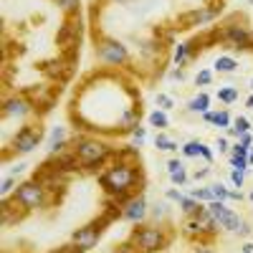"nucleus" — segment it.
Returning <instances> with one entry per match:
<instances>
[{
  "instance_id": "39",
  "label": "nucleus",
  "mask_w": 253,
  "mask_h": 253,
  "mask_svg": "<svg viewBox=\"0 0 253 253\" xmlns=\"http://www.w3.org/2000/svg\"><path fill=\"white\" fill-rule=\"evenodd\" d=\"M170 177H172L175 185H185V182H187V172H185V170H180V172H175V175H170Z\"/></svg>"
},
{
  "instance_id": "7",
  "label": "nucleus",
  "mask_w": 253,
  "mask_h": 253,
  "mask_svg": "<svg viewBox=\"0 0 253 253\" xmlns=\"http://www.w3.org/2000/svg\"><path fill=\"white\" fill-rule=\"evenodd\" d=\"M218 38L223 41L228 48H248L253 43V33L246 26H225L218 33Z\"/></svg>"
},
{
  "instance_id": "6",
  "label": "nucleus",
  "mask_w": 253,
  "mask_h": 253,
  "mask_svg": "<svg viewBox=\"0 0 253 253\" xmlns=\"http://www.w3.org/2000/svg\"><path fill=\"white\" fill-rule=\"evenodd\" d=\"M99 58L112 63V66H122V63L129 61V53H126V46L119 43L114 38H101L99 41Z\"/></svg>"
},
{
  "instance_id": "52",
  "label": "nucleus",
  "mask_w": 253,
  "mask_h": 253,
  "mask_svg": "<svg viewBox=\"0 0 253 253\" xmlns=\"http://www.w3.org/2000/svg\"><path fill=\"white\" fill-rule=\"evenodd\" d=\"M248 200H251V203H253V193H251V195H248Z\"/></svg>"
},
{
  "instance_id": "8",
  "label": "nucleus",
  "mask_w": 253,
  "mask_h": 253,
  "mask_svg": "<svg viewBox=\"0 0 253 253\" xmlns=\"http://www.w3.org/2000/svg\"><path fill=\"white\" fill-rule=\"evenodd\" d=\"M104 223H109V220L104 218V220L91 223V225H86V228H79L76 233L71 236V243H74L76 248H81V251H91V248H96L99 236H101V225H104Z\"/></svg>"
},
{
  "instance_id": "43",
  "label": "nucleus",
  "mask_w": 253,
  "mask_h": 253,
  "mask_svg": "<svg viewBox=\"0 0 253 253\" xmlns=\"http://www.w3.org/2000/svg\"><path fill=\"white\" fill-rule=\"evenodd\" d=\"M215 147H218V150H220V152H228V139H225V137H218V142H215Z\"/></svg>"
},
{
  "instance_id": "36",
  "label": "nucleus",
  "mask_w": 253,
  "mask_h": 253,
  "mask_svg": "<svg viewBox=\"0 0 253 253\" xmlns=\"http://www.w3.org/2000/svg\"><path fill=\"white\" fill-rule=\"evenodd\" d=\"M132 139H134V147H142V142H144V126H137V129L132 132Z\"/></svg>"
},
{
  "instance_id": "50",
  "label": "nucleus",
  "mask_w": 253,
  "mask_h": 253,
  "mask_svg": "<svg viewBox=\"0 0 253 253\" xmlns=\"http://www.w3.org/2000/svg\"><path fill=\"white\" fill-rule=\"evenodd\" d=\"M248 165H253V144H251V150H248Z\"/></svg>"
},
{
  "instance_id": "28",
  "label": "nucleus",
  "mask_w": 253,
  "mask_h": 253,
  "mask_svg": "<svg viewBox=\"0 0 253 253\" xmlns=\"http://www.w3.org/2000/svg\"><path fill=\"white\" fill-rule=\"evenodd\" d=\"M53 3H56L61 10H66V13H76V10H79V0H53Z\"/></svg>"
},
{
  "instance_id": "31",
  "label": "nucleus",
  "mask_w": 253,
  "mask_h": 253,
  "mask_svg": "<svg viewBox=\"0 0 253 253\" xmlns=\"http://www.w3.org/2000/svg\"><path fill=\"white\" fill-rule=\"evenodd\" d=\"M230 167H233V170H248V157H233L230 155Z\"/></svg>"
},
{
  "instance_id": "44",
  "label": "nucleus",
  "mask_w": 253,
  "mask_h": 253,
  "mask_svg": "<svg viewBox=\"0 0 253 253\" xmlns=\"http://www.w3.org/2000/svg\"><path fill=\"white\" fill-rule=\"evenodd\" d=\"M241 144H246V147H251L253 144V137H251V132H246V134H241V139H238Z\"/></svg>"
},
{
  "instance_id": "13",
  "label": "nucleus",
  "mask_w": 253,
  "mask_h": 253,
  "mask_svg": "<svg viewBox=\"0 0 253 253\" xmlns=\"http://www.w3.org/2000/svg\"><path fill=\"white\" fill-rule=\"evenodd\" d=\"M215 18V10H210V8H203V10H193V13H187L185 20H190L193 26H203V23H210V20Z\"/></svg>"
},
{
  "instance_id": "11",
  "label": "nucleus",
  "mask_w": 253,
  "mask_h": 253,
  "mask_svg": "<svg viewBox=\"0 0 253 253\" xmlns=\"http://www.w3.org/2000/svg\"><path fill=\"white\" fill-rule=\"evenodd\" d=\"M31 109H33V101L28 96H10L5 99V107H3L5 117H26L31 114Z\"/></svg>"
},
{
  "instance_id": "41",
  "label": "nucleus",
  "mask_w": 253,
  "mask_h": 253,
  "mask_svg": "<svg viewBox=\"0 0 253 253\" xmlns=\"http://www.w3.org/2000/svg\"><path fill=\"white\" fill-rule=\"evenodd\" d=\"M170 79H172V81H182V79H185V71L177 66V69H172V71H170Z\"/></svg>"
},
{
  "instance_id": "17",
  "label": "nucleus",
  "mask_w": 253,
  "mask_h": 253,
  "mask_svg": "<svg viewBox=\"0 0 253 253\" xmlns=\"http://www.w3.org/2000/svg\"><path fill=\"white\" fill-rule=\"evenodd\" d=\"M190 56H193V43H177V48H175V53H172L175 66H182Z\"/></svg>"
},
{
  "instance_id": "3",
  "label": "nucleus",
  "mask_w": 253,
  "mask_h": 253,
  "mask_svg": "<svg viewBox=\"0 0 253 253\" xmlns=\"http://www.w3.org/2000/svg\"><path fill=\"white\" fill-rule=\"evenodd\" d=\"M15 200L23 205L26 210H36V208H43L46 205V190L38 180H28V182H20L15 190Z\"/></svg>"
},
{
  "instance_id": "21",
  "label": "nucleus",
  "mask_w": 253,
  "mask_h": 253,
  "mask_svg": "<svg viewBox=\"0 0 253 253\" xmlns=\"http://www.w3.org/2000/svg\"><path fill=\"white\" fill-rule=\"evenodd\" d=\"M150 124L155 126V129H167V126H170V119H167V114L162 109H155L150 114Z\"/></svg>"
},
{
  "instance_id": "22",
  "label": "nucleus",
  "mask_w": 253,
  "mask_h": 253,
  "mask_svg": "<svg viewBox=\"0 0 253 253\" xmlns=\"http://www.w3.org/2000/svg\"><path fill=\"white\" fill-rule=\"evenodd\" d=\"M248 129H251V122H248L246 117H238V119L233 122V126H230L228 132H230V137H238V139H241V134H246Z\"/></svg>"
},
{
  "instance_id": "2",
  "label": "nucleus",
  "mask_w": 253,
  "mask_h": 253,
  "mask_svg": "<svg viewBox=\"0 0 253 253\" xmlns=\"http://www.w3.org/2000/svg\"><path fill=\"white\" fill-rule=\"evenodd\" d=\"M132 241H134V248H139L142 253H155V251H162L167 246V236L157 225H147V228L134 230Z\"/></svg>"
},
{
  "instance_id": "26",
  "label": "nucleus",
  "mask_w": 253,
  "mask_h": 253,
  "mask_svg": "<svg viewBox=\"0 0 253 253\" xmlns=\"http://www.w3.org/2000/svg\"><path fill=\"white\" fill-rule=\"evenodd\" d=\"M182 155H185V157H198V155H203V142H187V144L182 147Z\"/></svg>"
},
{
  "instance_id": "30",
  "label": "nucleus",
  "mask_w": 253,
  "mask_h": 253,
  "mask_svg": "<svg viewBox=\"0 0 253 253\" xmlns=\"http://www.w3.org/2000/svg\"><path fill=\"white\" fill-rule=\"evenodd\" d=\"M63 137H66V129H63V126H53V132H51V150L56 144L63 142Z\"/></svg>"
},
{
  "instance_id": "49",
  "label": "nucleus",
  "mask_w": 253,
  "mask_h": 253,
  "mask_svg": "<svg viewBox=\"0 0 253 253\" xmlns=\"http://www.w3.org/2000/svg\"><path fill=\"white\" fill-rule=\"evenodd\" d=\"M241 253H253V243H243V248H241Z\"/></svg>"
},
{
  "instance_id": "14",
  "label": "nucleus",
  "mask_w": 253,
  "mask_h": 253,
  "mask_svg": "<svg viewBox=\"0 0 253 253\" xmlns=\"http://www.w3.org/2000/svg\"><path fill=\"white\" fill-rule=\"evenodd\" d=\"M119 126H122V129L134 132L137 126H139V109H126V112H124V117L119 119Z\"/></svg>"
},
{
  "instance_id": "40",
  "label": "nucleus",
  "mask_w": 253,
  "mask_h": 253,
  "mask_svg": "<svg viewBox=\"0 0 253 253\" xmlns=\"http://www.w3.org/2000/svg\"><path fill=\"white\" fill-rule=\"evenodd\" d=\"M167 200H175V203H182L185 195L180 193V190H167Z\"/></svg>"
},
{
  "instance_id": "54",
  "label": "nucleus",
  "mask_w": 253,
  "mask_h": 253,
  "mask_svg": "<svg viewBox=\"0 0 253 253\" xmlns=\"http://www.w3.org/2000/svg\"><path fill=\"white\" fill-rule=\"evenodd\" d=\"M251 5H253V0H251Z\"/></svg>"
},
{
  "instance_id": "33",
  "label": "nucleus",
  "mask_w": 253,
  "mask_h": 253,
  "mask_svg": "<svg viewBox=\"0 0 253 253\" xmlns=\"http://www.w3.org/2000/svg\"><path fill=\"white\" fill-rule=\"evenodd\" d=\"M150 213H152L155 218H165V215H167V203H155Z\"/></svg>"
},
{
  "instance_id": "51",
  "label": "nucleus",
  "mask_w": 253,
  "mask_h": 253,
  "mask_svg": "<svg viewBox=\"0 0 253 253\" xmlns=\"http://www.w3.org/2000/svg\"><path fill=\"white\" fill-rule=\"evenodd\" d=\"M246 107H248V109H253V96H248V101H246Z\"/></svg>"
},
{
  "instance_id": "5",
  "label": "nucleus",
  "mask_w": 253,
  "mask_h": 253,
  "mask_svg": "<svg viewBox=\"0 0 253 253\" xmlns=\"http://www.w3.org/2000/svg\"><path fill=\"white\" fill-rule=\"evenodd\" d=\"M208 213L215 218L218 228H225V230H230V233H236L238 225L243 223V220L233 213V210L225 208V203H223V200H210V203H208Z\"/></svg>"
},
{
  "instance_id": "47",
  "label": "nucleus",
  "mask_w": 253,
  "mask_h": 253,
  "mask_svg": "<svg viewBox=\"0 0 253 253\" xmlns=\"http://www.w3.org/2000/svg\"><path fill=\"white\" fill-rule=\"evenodd\" d=\"M230 200H243V193H241V190H230Z\"/></svg>"
},
{
  "instance_id": "37",
  "label": "nucleus",
  "mask_w": 253,
  "mask_h": 253,
  "mask_svg": "<svg viewBox=\"0 0 253 253\" xmlns=\"http://www.w3.org/2000/svg\"><path fill=\"white\" fill-rule=\"evenodd\" d=\"M13 185H15V175L5 177V180H3V187H0V193H3V195H8L10 190H13Z\"/></svg>"
},
{
  "instance_id": "16",
  "label": "nucleus",
  "mask_w": 253,
  "mask_h": 253,
  "mask_svg": "<svg viewBox=\"0 0 253 253\" xmlns=\"http://www.w3.org/2000/svg\"><path fill=\"white\" fill-rule=\"evenodd\" d=\"M208 107H210V96H208V94H198L195 99H190V101H187V109H190V112H195V114H198V112L205 114Z\"/></svg>"
},
{
  "instance_id": "53",
  "label": "nucleus",
  "mask_w": 253,
  "mask_h": 253,
  "mask_svg": "<svg viewBox=\"0 0 253 253\" xmlns=\"http://www.w3.org/2000/svg\"><path fill=\"white\" fill-rule=\"evenodd\" d=\"M251 89H253V79H251Z\"/></svg>"
},
{
  "instance_id": "32",
  "label": "nucleus",
  "mask_w": 253,
  "mask_h": 253,
  "mask_svg": "<svg viewBox=\"0 0 253 253\" xmlns=\"http://www.w3.org/2000/svg\"><path fill=\"white\" fill-rule=\"evenodd\" d=\"M230 180H233L236 187H243V182H246V172H243V170H230Z\"/></svg>"
},
{
  "instance_id": "23",
  "label": "nucleus",
  "mask_w": 253,
  "mask_h": 253,
  "mask_svg": "<svg viewBox=\"0 0 253 253\" xmlns=\"http://www.w3.org/2000/svg\"><path fill=\"white\" fill-rule=\"evenodd\" d=\"M218 99H220L223 104H233V101H238V86H223V89L218 91Z\"/></svg>"
},
{
  "instance_id": "27",
  "label": "nucleus",
  "mask_w": 253,
  "mask_h": 253,
  "mask_svg": "<svg viewBox=\"0 0 253 253\" xmlns=\"http://www.w3.org/2000/svg\"><path fill=\"white\" fill-rule=\"evenodd\" d=\"M155 101H157V107H160L162 112H170V109L175 107L172 96H167V94H157V96H155Z\"/></svg>"
},
{
  "instance_id": "42",
  "label": "nucleus",
  "mask_w": 253,
  "mask_h": 253,
  "mask_svg": "<svg viewBox=\"0 0 253 253\" xmlns=\"http://www.w3.org/2000/svg\"><path fill=\"white\" fill-rule=\"evenodd\" d=\"M26 167H28L26 162H18V165H13V167H10V172H13V175H20V172L26 170Z\"/></svg>"
},
{
  "instance_id": "12",
  "label": "nucleus",
  "mask_w": 253,
  "mask_h": 253,
  "mask_svg": "<svg viewBox=\"0 0 253 253\" xmlns=\"http://www.w3.org/2000/svg\"><path fill=\"white\" fill-rule=\"evenodd\" d=\"M18 205H20L18 200H5V203H3V208H0V218H3V225H15L20 218H23V210H26V208L15 210Z\"/></svg>"
},
{
  "instance_id": "20",
  "label": "nucleus",
  "mask_w": 253,
  "mask_h": 253,
  "mask_svg": "<svg viewBox=\"0 0 253 253\" xmlns=\"http://www.w3.org/2000/svg\"><path fill=\"white\" fill-rule=\"evenodd\" d=\"M185 236H190V238H195V236H205L203 233V225H200V220H198V215H193L190 220H185Z\"/></svg>"
},
{
  "instance_id": "38",
  "label": "nucleus",
  "mask_w": 253,
  "mask_h": 253,
  "mask_svg": "<svg viewBox=\"0 0 253 253\" xmlns=\"http://www.w3.org/2000/svg\"><path fill=\"white\" fill-rule=\"evenodd\" d=\"M251 230H253V228H251V223H246V220H243V223L238 225V230H236V236H241V238H248V236H251Z\"/></svg>"
},
{
  "instance_id": "25",
  "label": "nucleus",
  "mask_w": 253,
  "mask_h": 253,
  "mask_svg": "<svg viewBox=\"0 0 253 253\" xmlns=\"http://www.w3.org/2000/svg\"><path fill=\"white\" fill-rule=\"evenodd\" d=\"M190 198H195L200 203H210L213 200V193H210V187H193L190 190Z\"/></svg>"
},
{
  "instance_id": "4",
  "label": "nucleus",
  "mask_w": 253,
  "mask_h": 253,
  "mask_svg": "<svg viewBox=\"0 0 253 253\" xmlns=\"http://www.w3.org/2000/svg\"><path fill=\"white\" fill-rule=\"evenodd\" d=\"M76 157H79V165L91 167V165H99L109 157V147L104 142H96V139H86L76 147Z\"/></svg>"
},
{
  "instance_id": "18",
  "label": "nucleus",
  "mask_w": 253,
  "mask_h": 253,
  "mask_svg": "<svg viewBox=\"0 0 253 253\" xmlns=\"http://www.w3.org/2000/svg\"><path fill=\"white\" fill-rule=\"evenodd\" d=\"M180 208H182V213H185V215H190V218L205 210V205H200V200H195V198H185V200L180 203Z\"/></svg>"
},
{
  "instance_id": "24",
  "label": "nucleus",
  "mask_w": 253,
  "mask_h": 253,
  "mask_svg": "<svg viewBox=\"0 0 253 253\" xmlns=\"http://www.w3.org/2000/svg\"><path fill=\"white\" fill-rule=\"evenodd\" d=\"M210 193H213V200H223V203L230 200V190H228L225 185H220V182L210 185Z\"/></svg>"
},
{
  "instance_id": "1",
  "label": "nucleus",
  "mask_w": 253,
  "mask_h": 253,
  "mask_svg": "<svg viewBox=\"0 0 253 253\" xmlns=\"http://www.w3.org/2000/svg\"><path fill=\"white\" fill-rule=\"evenodd\" d=\"M139 177V170H134V165H126V162H119L114 167H109L107 172H104L99 177V182L109 190V193L114 195H124V193H129L134 180Z\"/></svg>"
},
{
  "instance_id": "34",
  "label": "nucleus",
  "mask_w": 253,
  "mask_h": 253,
  "mask_svg": "<svg viewBox=\"0 0 253 253\" xmlns=\"http://www.w3.org/2000/svg\"><path fill=\"white\" fill-rule=\"evenodd\" d=\"M180 170H185V165H182V160H170V162H167V172H170V175H175V172H180Z\"/></svg>"
},
{
  "instance_id": "9",
  "label": "nucleus",
  "mask_w": 253,
  "mask_h": 253,
  "mask_svg": "<svg viewBox=\"0 0 253 253\" xmlns=\"http://www.w3.org/2000/svg\"><path fill=\"white\" fill-rule=\"evenodd\" d=\"M43 139V132H41V126H23L15 137H13V150L26 155V152H33L36 147L41 144Z\"/></svg>"
},
{
  "instance_id": "35",
  "label": "nucleus",
  "mask_w": 253,
  "mask_h": 253,
  "mask_svg": "<svg viewBox=\"0 0 253 253\" xmlns=\"http://www.w3.org/2000/svg\"><path fill=\"white\" fill-rule=\"evenodd\" d=\"M210 81H213V74H210V71H198V76H195V84H200V86H208Z\"/></svg>"
},
{
  "instance_id": "46",
  "label": "nucleus",
  "mask_w": 253,
  "mask_h": 253,
  "mask_svg": "<svg viewBox=\"0 0 253 253\" xmlns=\"http://www.w3.org/2000/svg\"><path fill=\"white\" fill-rule=\"evenodd\" d=\"M203 122H205V124H213V122H215V112H205V114H203Z\"/></svg>"
},
{
  "instance_id": "45",
  "label": "nucleus",
  "mask_w": 253,
  "mask_h": 253,
  "mask_svg": "<svg viewBox=\"0 0 253 253\" xmlns=\"http://www.w3.org/2000/svg\"><path fill=\"white\" fill-rule=\"evenodd\" d=\"M208 175H210V167H203V170H198V172H195V180H205Z\"/></svg>"
},
{
  "instance_id": "29",
  "label": "nucleus",
  "mask_w": 253,
  "mask_h": 253,
  "mask_svg": "<svg viewBox=\"0 0 253 253\" xmlns=\"http://www.w3.org/2000/svg\"><path fill=\"white\" fill-rule=\"evenodd\" d=\"M215 126H220V129H230V114L228 112H215Z\"/></svg>"
},
{
  "instance_id": "19",
  "label": "nucleus",
  "mask_w": 253,
  "mask_h": 253,
  "mask_svg": "<svg viewBox=\"0 0 253 253\" xmlns=\"http://www.w3.org/2000/svg\"><path fill=\"white\" fill-rule=\"evenodd\" d=\"M155 147H157V150H162V152H175L177 150V142H172L170 137H167V134H155Z\"/></svg>"
},
{
  "instance_id": "15",
  "label": "nucleus",
  "mask_w": 253,
  "mask_h": 253,
  "mask_svg": "<svg viewBox=\"0 0 253 253\" xmlns=\"http://www.w3.org/2000/svg\"><path fill=\"white\" fill-rule=\"evenodd\" d=\"M238 69V61L230 58V56H218L215 58V71L218 74H233Z\"/></svg>"
},
{
  "instance_id": "10",
  "label": "nucleus",
  "mask_w": 253,
  "mask_h": 253,
  "mask_svg": "<svg viewBox=\"0 0 253 253\" xmlns=\"http://www.w3.org/2000/svg\"><path fill=\"white\" fill-rule=\"evenodd\" d=\"M147 213H150V210H147V200H144V195H132V200L122 208V218H126L129 223H139V220H144Z\"/></svg>"
},
{
  "instance_id": "48",
  "label": "nucleus",
  "mask_w": 253,
  "mask_h": 253,
  "mask_svg": "<svg viewBox=\"0 0 253 253\" xmlns=\"http://www.w3.org/2000/svg\"><path fill=\"white\" fill-rule=\"evenodd\" d=\"M58 253H84L81 248H76V246H69V248H61Z\"/></svg>"
}]
</instances>
